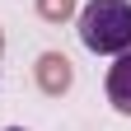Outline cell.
Returning a JSON list of instances; mask_svg holds the SVG:
<instances>
[{"label":"cell","instance_id":"6da1fadb","mask_svg":"<svg viewBox=\"0 0 131 131\" xmlns=\"http://www.w3.org/2000/svg\"><path fill=\"white\" fill-rule=\"evenodd\" d=\"M80 42L98 56H122L131 52V0H89L75 9Z\"/></svg>","mask_w":131,"mask_h":131},{"label":"cell","instance_id":"7a4b0ae2","mask_svg":"<svg viewBox=\"0 0 131 131\" xmlns=\"http://www.w3.org/2000/svg\"><path fill=\"white\" fill-rule=\"evenodd\" d=\"M33 75H38V89H42L47 98L70 94V84H75L70 56H61V52H42V56H38V66H33Z\"/></svg>","mask_w":131,"mask_h":131},{"label":"cell","instance_id":"3957f363","mask_svg":"<svg viewBox=\"0 0 131 131\" xmlns=\"http://www.w3.org/2000/svg\"><path fill=\"white\" fill-rule=\"evenodd\" d=\"M108 103L117 108L122 117H131V52H122L108 66Z\"/></svg>","mask_w":131,"mask_h":131},{"label":"cell","instance_id":"277c9868","mask_svg":"<svg viewBox=\"0 0 131 131\" xmlns=\"http://www.w3.org/2000/svg\"><path fill=\"white\" fill-rule=\"evenodd\" d=\"M38 19H42V24H66V19H75V0H38Z\"/></svg>","mask_w":131,"mask_h":131},{"label":"cell","instance_id":"5b68a950","mask_svg":"<svg viewBox=\"0 0 131 131\" xmlns=\"http://www.w3.org/2000/svg\"><path fill=\"white\" fill-rule=\"evenodd\" d=\"M0 56H5V33H0Z\"/></svg>","mask_w":131,"mask_h":131},{"label":"cell","instance_id":"8992f818","mask_svg":"<svg viewBox=\"0 0 131 131\" xmlns=\"http://www.w3.org/2000/svg\"><path fill=\"white\" fill-rule=\"evenodd\" d=\"M9 131H24V126H9Z\"/></svg>","mask_w":131,"mask_h":131}]
</instances>
